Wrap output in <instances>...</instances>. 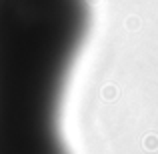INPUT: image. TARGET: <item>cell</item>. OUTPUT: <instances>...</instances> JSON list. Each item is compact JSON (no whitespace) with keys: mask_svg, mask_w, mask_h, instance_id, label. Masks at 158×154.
<instances>
[{"mask_svg":"<svg viewBox=\"0 0 158 154\" xmlns=\"http://www.w3.org/2000/svg\"><path fill=\"white\" fill-rule=\"evenodd\" d=\"M88 24L86 0H0V154H68L60 102Z\"/></svg>","mask_w":158,"mask_h":154,"instance_id":"1","label":"cell"}]
</instances>
